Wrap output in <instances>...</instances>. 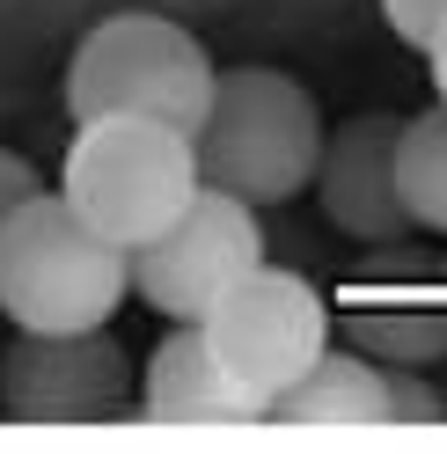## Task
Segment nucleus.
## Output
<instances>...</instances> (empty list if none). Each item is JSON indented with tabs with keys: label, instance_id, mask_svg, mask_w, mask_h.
Returning <instances> with one entry per match:
<instances>
[{
	"label": "nucleus",
	"instance_id": "f257e3e1",
	"mask_svg": "<svg viewBox=\"0 0 447 454\" xmlns=\"http://www.w3.org/2000/svg\"><path fill=\"white\" fill-rule=\"evenodd\" d=\"M199 191V147L184 125L161 118H89L59 176V198L118 249H147L154 235H169Z\"/></svg>",
	"mask_w": 447,
	"mask_h": 454
},
{
	"label": "nucleus",
	"instance_id": "f03ea898",
	"mask_svg": "<svg viewBox=\"0 0 447 454\" xmlns=\"http://www.w3.org/2000/svg\"><path fill=\"white\" fill-rule=\"evenodd\" d=\"M132 249L103 242L59 191L0 220V308L15 330H103L125 308Z\"/></svg>",
	"mask_w": 447,
	"mask_h": 454
},
{
	"label": "nucleus",
	"instance_id": "7ed1b4c3",
	"mask_svg": "<svg viewBox=\"0 0 447 454\" xmlns=\"http://www.w3.org/2000/svg\"><path fill=\"white\" fill-rule=\"evenodd\" d=\"M323 110L301 89L294 74L278 67H235L220 74L206 125L191 132L199 147V176L228 198L249 206H278V198H301L323 168Z\"/></svg>",
	"mask_w": 447,
	"mask_h": 454
},
{
	"label": "nucleus",
	"instance_id": "20e7f679",
	"mask_svg": "<svg viewBox=\"0 0 447 454\" xmlns=\"http://www.w3.org/2000/svg\"><path fill=\"white\" fill-rule=\"evenodd\" d=\"M220 74L206 59V44L184 22L161 15H110L81 37L74 67H67V118H161L199 132L213 110Z\"/></svg>",
	"mask_w": 447,
	"mask_h": 454
},
{
	"label": "nucleus",
	"instance_id": "39448f33",
	"mask_svg": "<svg viewBox=\"0 0 447 454\" xmlns=\"http://www.w3.org/2000/svg\"><path fill=\"white\" fill-rule=\"evenodd\" d=\"M206 337H213L220 366H228L271 418L278 395L330 352V308L301 271L257 264L249 278H235V286L220 294V308L206 316Z\"/></svg>",
	"mask_w": 447,
	"mask_h": 454
},
{
	"label": "nucleus",
	"instance_id": "423d86ee",
	"mask_svg": "<svg viewBox=\"0 0 447 454\" xmlns=\"http://www.w3.org/2000/svg\"><path fill=\"white\" fill-rule=\"evenodd\" d=\"M257 264H264L257 206L206 184L169 235L132 249V294L147 301L161 323H206L220 308V294H228L235 278H249Z\"/></svg>",
	"mask_w": 447,
	"mask_h": 454
},
{
	"label": "nucleus",
	"instance_id": "0eeeda50",
	"mask_svg": "<svg viewBox=\"0 0 447 454\" xmlns=\"http://www.w3.org/2000/svg\"><path fill=\"white\" fill-rule=\"evenodd\" d=\"M0 403L30 425H96L125 418L132 366L110 330H15L0 352Z\"/></svg>",
	"mask_w": 447,
	"mask_h": 454
},
{
	"label": "nucleus",
	"instance_id": "6e6552de",
	"mask_svg": "<svg viewBox=\"0 0 447 454\" xmlns=\"http://www.w3.org/2000/svg\"><path fill=\"white\" fill-rule=\"evenodd\" d=\"M396 147H404V118L367 110L323 139V168H316V198L330 227H345L352 242H404L411 235V206L396 184Z\"/></svg>",
	"mask_w": 447,
	"mask_h": 454
},
{
	"label": "nucleus",
	"instance_id": "1a4fd4ad",
	"mask_svg": "<svg viewBox=\"0 0 447 454\" xmlns=\"http://www.w3.org/2000/svg\"><path fill=\"white\" fill-rule=\"evenodd\" d=\"M139 411L161 418V425H235V418H264V403L228 374V366H220L206 323H169V337L147 352Z\"/></svg>",
	"mask_w": 447,
	"mask_h": 454
},
{
	"label": "nucleus",
	"instance_id": "9d476101",
	"mask_svg": "<svg viewBox=\"0 0 447 454\" xmlns=\"http://www.w3.org/2000/svg\"><path fill=\"white\" fill-rule=\"evenodd\" d=\"M278 425H388V366L367 352H323L271 403Z\"/></svg>",
	"mask_w": 447,
	"mask_h": 454
},
{
	"label": "nucleus",
	"instance_id": "9b49d317",
	"mask_svg": "<svg viewBox=\"0 0 447 454\" xmlns=\"http://www.w3.org/2000/svg\"><path fill=\"white\" fill-rule=\"evenodd\" d=\"M396 184L418 227L447 235V103L404 118V147H396Z\"/></svg>",
	"mask_w": 447,
	"mask_h": 454
},
{
	"label": "nucleus",
	"instance_id": "f8f14e48",
	"mask_svg": "<svg viewBox=\"0 0 447 454\" xmlns=\"http://www.w3.org/2000/svg\"><path fill=\"white\" fill-rule=\"evenodd\" d=\"M352 352H367L381 366H433L447 359V316H426V308H367V316L345 323Z\"/></svg>",
	"mask_w": 447,
	"mask_h": 454
},
{
	"label": "nucleus",
	"instance_id": "ddd939ff",
	"mask_svg": "<svg viewBox=\"0 0 447 454\" xmlns=\"http://www.w3.org/2000/svg\"><path fill=\"white\" fill-rule=\"evenodd\" d=\"M447 395L426 381V366H388V425H440Z\"/></svg>",
	"mask_w": 447,
	"mask_h": 454
},
{
	"label": "nucleus",
	"instance_id": "4468645a",
	"mask_svg": "<svg viewBox=\"0 0 447 454\" xmlns=\"http://www.w3.org/2000/svg\"><path fill=\"white\" fill-rule=\"evenodd\" d=\"M381 15L411 51H433L447 37V0H381Z\"/></svg>",
	"mask_w": 447,
	"mask_h": 454
},
{
	"label": "nucleus",
	"instance_id": "2eb2a0df",
	"mask_svg": "<svg viewBox=\"0 0 447 454\" xmlns=\"http://www.w3.org/2000/svg\"><path fill=\"white\" fill-rule=\"evenodd\" d=\"M51 184L37 176V161H22V154H8L0 147V220H8L15 206H30V198H44Z\"/></svg>",
	"mask_w": 447,
	"mask_h": 454
},
{
	"label": "nucleus",
	"instance_id": "dca6fc26",
	"mask_svg": "<svg viewBox=\"0 0 447 454\" xmlns=\"http://www.w3.org/2000/svg\"><path fill=\"white\" fill-rule=\"evenodd\" d=\"M426 59H433V89H440V103H447V37L426 51Z\"/></svg>",
	"mask_w": 447,
	"mask_h": 454
}]
</instances>
